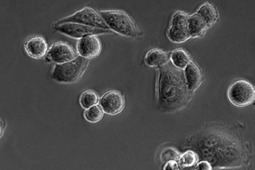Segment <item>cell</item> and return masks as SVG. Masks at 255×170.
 <instances>
[{
	"mask_svg": "<svg viewBox=\"0 0 255 170\" xmlns=\"http://www.w3.org/2000/svg\"><path fill=\"white\" fill-rule=\"evenodd\" d=\"M190 93L181 69L169 62L160 67L158 79V101L162 110L174 112L181 109L188 102Z\"/></svg>",
	"mask_w": 255,
	"mask_h": 170,
	"instance_id": "cell-1",
	"label": "cell"
},
{
	"mask_svg": "<svg viewBox=\"0 0 255 170\" xmlns=\"http://www.w3.org/2000/svg\"><path fill=\"white\" fill-rule=\"evenodd\" d=\"M203 153H198L214 167H233L240 164L242 151L238 143L228 137L212 134L205 137ZM202 146V145H201ZM197 154V155H198Z\"/></svg>",
	"mask_w": 255,
	"mask_h": 170,
	"instance_id": "cell-2",
	"label": "cell"
},
{
	"mask_svg": "<svg viewBox=\"0 0 255 170\" xmlns=\"http://www.w3.org/2000/svg\"><path fill=\"white\" fill-rule=\"evenodd\" d=\"M88 63V60L78 56L72 61L54 65L51 77L59 83H74L83 75Z\"/></svg>",
	"mask_w": 255,
	"mask_h": 170,
	"instance_id": "cell-3",
	"label": "cell"
},
{
	"mask_svg": "<svg viewBox=\"0 0 255 170\" xmlns=\"http://www.w3.org/2000/svg\"><path fill=\"white\" fill-rule=\"evenodd\" d=\"M109 29L126 37H134L137 34L135 24L130 16L124 11L105 10L99 12Z\"/></svg>",
	"mask_w": 255,
	"mask_h": 170,
	"instance_id": "cell-4",
	"label": "cell"
},
{
	"mask_svg": "<svg viewBox=\"0 0 255 170\" xmlns=\"http://www.w3.org/2000/svg\"><path fill=\"white\" fill-rule=\"evenodd\" d=\"M228 98L236 107H247L255 101V87L247 80H236L229 87Z\"/></svg>",
	"mask_w": 255,
	"mask_h": 170,
	"instance_id": "cell-5",
	"label": "cell"
},
{
	"mask_svg": "<svg viewBox=\"0 0 255 170\" xmlns=\"http://www.w3.org/2000/svg\"><path fill=\"white\" fill-rule=\"evenodd\" d=\"M66 22L77 23L99 29H110L100 14L91 7H85L73 15L59 20L55 24Z\"/></svg>",
	"mask_w": 255,
	"mask_h": 170,
	"instance_id": "cell-6",
	"label": "cell"
},
{
	"mask_svg": "<svg viewBox=\"0 0 255 170\" xmlns=\"http://www.w3.org/2000/svg\"><path fill=\"white\" fill-rule=\"evenodd\" d=\"M188 17V16L182 11H178L174 13L167 31V37L170 41L175 43H182L190 38Z\"/></svg>",
	"mask_w": 255,
	"mask_h": 170,
	"instance_id": "cell-7",
	"label": "cell"
},
{
	"mask_svg": "<svg viewBox=\"0 0 255 170\" xmlns=\"http://www.w3.org/2000/svg\"><path fill=\"white\" fill-rule=\"evenodd\" d=\"M54 29L61 34L75 39L82 38L88 35H99L111 32L110 29H99V28L89 27V26L73 22L55 24Z\"/></svg>",
	"mask_w": 255,
	"mask_h": 170,
	"instance_id": "cell-8",
	"label": "cell"
},
{
	"mask_svg": "<svg viewBox=\"0 0 255 170\" xmlns=\"http://www.w3.org/2000/svg\"><path fill=\"white\" fill-rule=\"evenodd\" d=\"M77 48L80 56L90 60L100 55L102 44L97 35H88L80 39Z\"/></svg>",
	"mask_w": 255,
	"mask_h": 170,
	"instance_id": "cell-9",
	"label": "cell"
},
{
	"mask_svg": "<svg viewBox=\"0 0 255 170\" xmlns=\"http://www.w3.org/2000/svg\"><path fill=\"white\" fill-rule=\"evenodd\" d=\"M47 59L56 64L72 61L77 57L76 52L70 44L58 42L52 45L46 55Z\"/></svg>",
	"mask_w": 255,
	"mask_h": 170,
	"instance_id": "cell-10",
	"label": "cell"
},
{
	"mask_svg": "<svg viewBox=\"0 0 255 170\" xmlns=\"http://www.w3.org/2000/svg\"><path fill=\"white\" fill-rule=\"evenodd\" d=\"M101 106L104 112L110 115H117L123 112L125 108V100L118 91L108 92L103 96Z\"/></svg>",
	"mask_w": 255,
	"mask_h": 170,
	"instance_id": "cell-11",
	"label": "cell"
},
{
	"mask_svg": "<svg viewBox=\"0 0 255 170\" xmlns=\"http://www.w3.org/2000/svg\"><path fill=\"white\" fill-rule=\"evenodd\" d=\"M24 48L27 55L36 60L43 58L48 51L46 40L41 35L30 37L26 41Z\"/></svg>",
	"mask_w": 255,
	"mask_h": 170,
	"instance_id": "cell-12",
	"label": "cell"
},
{
	"mask_svg": "<svg viewBox=\"0 0 255 170\" xmlns=\"http://www.w3.org/2000/svg\"><path fill=\"white\" fill-rule=\"evenodd\" d=\"M185 81L190 92L196 90L201 83L202 75L199 67L193 61H190L185 68Z\"/></svg>",
	"mask_w": 255,
	"mask_h": 170,
	"instance_id": "cell-13",
	"label": "cell"
},
{
	"mask_svg": "<svg viewBox=\"0 0 255 170\" xmlns=\"http://www.w3.org/2000/svg\"><path fill=\"white\" fill-rule=\"evenodd\" d=\"M146 65L150 67H160L169 62L168 54L160 49L148 51L145 57Z\"/></svg>",
	"mask_w": 255,
	"mask_h": 170,
	"instance_id": "cell-14",
	"label": "cell"
},
{
	"mask_svg": "<svg viewBox=\"0 0 255 170\" xmlns=\"http://www.w3.org/2000/svg\"><path fill=\"white\" fill-rule=\"evenodd\" d=\"M188 25L190 36L193 37L201 36L208 27L207 23L197 13L188 16Z\"/></svg>",
	"mask_w": 255,
	"mask_h": 170,
	"instance_id": "cell-15",
	"label": "cell"
},
{
	"mask_svg": "<svg viewBox=\"0 0 255 170\" xmlns=\"http://www.w3.org/2000/svg\"><path fill=\"white\" fill-rule=\"evenodd\" d=\"M197 13L201 16L205 23H207L208 27H211L213 25L218 18V11L216 7L209 3H205L200 6Z\"/></svg>",
	"mask_w": 255,
	"mask_h": 170,
	"instance_id": "cell-16",
	"label": "cell"
},
{
	"mask_svg": "<svg viewBox=\"0 0 255 170\" xmlns=\"http://www.w3.org/2000/svg\"><path fill=\"white\" fill-rule=\"evenodd\" d=\"M171 58L172 65L181 70L185 69L191 61L187 52L182 49H177L172 52Z\"/></svg>",
	"mask_w": 255,
	"mask_h": 170,
	"instance_id": "cell-17",
	"label": "cell"
},
{
	"mask_svg": "<svg viewBox=\"0 0 255 170\" xmlns=\"http://www.w3.org/2000/svg\"><path fill=\"white\" fill-rule=\"evenodd\" d=\"M198 156L195 151L189 150L179 156V164L181 167L190 168L194 167L198 162Z\"/></svg>",
	"mask_w": 255,
	"mask_h": 170,
	"instance_id": "cell-18",
	"label": "cell"
},
{
	"mask_svg": "<svg viewBox=\"0 0 255 170\" xmlns=\"http://www.w3.org/2000/svg\"><path fill=\"white\" fill-rule=\"evenodd\" d=\"M85 119L91 124H97L103 119L104 112L98 105L91 106L84 113Z\"/></svg>",
	"mask_w": 255,
	"mask_h": 170,
	"instance_id": "cell-19",
	"label": "cell"
},
{
	"mask_svg": "<svg viewBox=\"0 0 255 170\" xmlns=\"http://www.w3.org/2000/svg\"><path fill=\"white\" fill-rule=\"evenodd\" d=\"M99 102L98 94L93 91H85L80 96V103L84 109H88L91 106L96 105Z\"/></svg>",
	"mask_w": 255,
	"mask_h": 170,
	"instance_id": "cell-20",
	"label": "cell"
},
{
	"mask_svg": "<svg viewBox=\"0 0 255 170\" xmlns=\"http://www.w3.org/2000/svg\"><path fill=\"white\" fill-rule=\"evenodd\" d=\"M166 152H163L162 155H161V159L163 161H167V160H179V156H178V152L174 151V150H170V152H169L168 150H166Z\"/></svg>",
	"mask_w": 255,
	"mask_h": 170,
	"instance_id": "cell-21",
	"label": "cell"
},
{
	"mask_svg": "<svg viewBox=\"0 0 255 170\" xmlns=\"http://www.w3.org/2000/svg\"><path fill=\"white\" fill-rule=\"evenodd\" d=\"M196 168H197L196 169L200 170H212L213 169L211 164L206 160L198 163Z\"/></svg>",
	"mask_w": 255,
	"mask_h": 170,
	"instance_id": "cell-22",
	"label": "cell"
},
{
	"mask_svg": "<svg viewBox=\"0 0 255 170\" xmlns=\"http://www.w3.org/2000/svg\"><path fill=\"white\" fill-rule=\"evenodd\" d=\"M164 170H179V165L176 160H169L165 165Z\"/></svg>",
	"mask_w": 255,
	"mask_h": 170,
	"instance_id": "cell-23",
	"label": "cell"
},
{
	"mask_svg": "<svg viewBox=\"0 0 255 170\" xmlns=\"http://www.w3.org/2000/svg\"><path fill=\"white\" fill-rule=\"evenodd\" d=\"M4 130V124L3 120L0 119V139L3 135Z\"/></svg>",
	"mask_w": 255,
	"mask_h": 170,
	"instance_id": "cell-24",
	"label": "cell"
}]
</instances>
